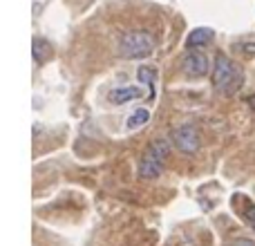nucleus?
Returning a JSON list of instances; mask_svg holds the SVG:
<instances>
[{
  "instance_id": "nucleus-12",
  "label": "nucleus",
  "mask_w": 255,
  "mask_h": 246,
  "mask_svg": "<svg viewBox=\"0 0 255 246\" xmlns=\"http://www.w3.org/2000/svg\"><path fill=\"white\" fill-rule=\"evenodd\" d=\"M244 220L249 222L251 229H255V206L251 202H247V208H244Z\"/></svg>"
},
{
  "instance_id": "nucleus-8",
  "label": "nucleus",
  "mask_w": 255,
  "mask_h": 246,
  "mask_svg": "<svg viewBox=\"0 0 255 246\" xmlns=\"http://www.w3.org/2000/svg\"><path fill=\"white\" fill-rule=\"evenodd\" d=\"M136 79H139V83H143L145 88L150 90L148 99L152 101L154 99V85H157V70L150 65H141L139 70H136Z\"/></svg>"
},
{
  "instance_id": "nucleus-3",
  "label": "nucleus",
  "mask_w": 255,
  "mask_h": 246,
  "mask_svg": "<svg viewBox=\"0 0 255 246\" xmlns=\"http://www.w3.org/2000/svg\"><path fill=\"white\" fill-rule=\"evenodd\" d=\"M170 139H172V143H175V148L184 154H195L199 150V145H202L199 130L193 125V123H184V125L175 127Z\"/></svg>"
},
{
  "instance_id": "nucleus-14",
  "label": "nucleus",
  "mask_w": 255,
  "mask_h": 246,
  "mask_svg": "<svg viewBox=\"0 0 255 246\" xmlns=\"http://www.w3.org/2000/svg\"><path fill=\"white\" fill-rule=\"evenodd\" d=\"M244 49V54H255V43H249V45H240Z\"/></svg>"
},
{
  "instance_id": "nucleus-1",
  "label": "nucleus",
  "mask_w": 255,
  "mask_h": 246,
  "mask_svg": "<svg viewBox=\"0 0 255 246\" xmlns=\"http://www.w3.org/2000/svg\"><path fill=\"white\" fill-rule=\"evenodd\" d=\"M244 83V72L235 61H231L224 54H217L213 65V85L222 94H235Z\"/></svg>"
},
{
  "instance_id": "nucleus-10",
  "label": "nucleus",
  "mask_w": 255,
  "mask_h": 246,
  "mask_svg": "<svg viewBox=\"0 0 255 246\" xmlns=\"http://www.w3.org/2000/svg\"><path fill=\"white\" fill-rule=\"evenodd\" d=\"M148 154H152L154 159H159V161H163V159L170 154V141L166 139H154L152 143L148 145V150H145Z\"/></svg>"
},
{
  "instance_id": "nucleus-9",
  "label": "nucleus",
  "mask_w": 255,
  "mask_h": 246,
  "mask_svg": "<svg viewBox=\"0 0 255 246\" xmlns=\"http://www.w3.org/2000/svg\"><path fill=\"white\" fill-rule=\"evenodd\" d=\"M31 56H34V61L38 63H45L49 56H52V45L47 43L45 38H34L31 40Z\"/></svg>"
},
{
  "instance_id": "nucleus-11",
  "label": "nucleus",
  "mask_w": 255,
  "mask_h": 246,
  "mask_svg": "<svg viewBox=\"0 0 255 246\" xmlns=\"http://www.w3.org/2000/svg\"><path fill=\"white\" fill-rule=\"evenodd\" d=\"M148 119H150V112L145 110V108H141V110L132 112L130 119H128V130H136V127L145 125V123H148Z\"/></svg>"
},
{
  "instance_id": "nucleus-5",
  "label": "nucleus",
  "mask_w": 255,
  "mask_h": 246,
  "mask_svg": "<svg viewBox=\"0 0 255 246\" xmlns=\"http://www.w3.org/2000/svg\"><path fill=\"white\" fill-rule=\"evenodd\" d=\"M161 172H163V161L154 159L152 154H148V152L141 157L139 166H136V175H139L141 179H157V177H161Z\"/></svg>"
},
{
  "instance_id": "nucleus-4",
  "label": "nucleus",
  "mask_w": 255,
  "mask_h": 246,
  "mask_svg": "<svg viewBox=\"0 0 255 246\" xmlns=\"http://www.w3.org/2000/svg\"><path fill=\"white\" fill-rule=\"evenodd\" d=\"M181 70L186 72L188 76H195V79H199V76H204L208 72V58L204 56L202 52H188L184 56V61H181Z\"/></svg>"
},
{
  "instance_id": "nucleus-7",
  "label": "nucleus",
  "mask_w": 255,
  "mask_h": 246,
  "mask_svg": "<svg viewBox=\"0 0 255 246\" xmlns=\"http://www.w3.org/2000/svg\"><path fill=\"white\" fill-rule=\"evenodd\" d=\"M213 29H208V27H197V29H193L188 34V38H186V45H188L190 49H197V47H204V45H208L213 40Z\"/></svg>"
},
{
  "instance_id": "nucleus-2",
  "label": "nucleus",
  "mask_w": 255,
  "mask_h": 246,
  "mask_svg": "<svg viewBox=\"0 0 255 246\" xmlns=\"http://www.w3.org/2000/svg\"><path fill=\"white\" fill-rule=\"evenodd\" d=\"M154 49V36L145 29H132L126 31L119 40V54L128 61L136 58H148Z\"/></svg>"
},
{
  "instance_id": "nucleus-13",
  "label": "nucleus",
  "mask_w": 255,
  "mask_h": 246,
  "mask_svg": "<svg viewBox=\"0 0 255 246\" xmlns=\"http://www.w3.org/2000/svg\"><path fill=\"white\" fill-rule=\"evenodd\" d=\"M231 246H255V244L251 242V240H247V238H240V240H235Z\"/></svg>"
},
{
  "instance_id": "nucleus-6",
  "label": "nucleus",
  "mask_w": 255,
  "mask_h": 246,
  "mask_svg": "<svg viewBox=\"0 0 255 246\" xmlns=\"http://www.w3.org/2000/svg\"><path fill=\"white\" fill-rule=\"evenodd\" d=\"M141 88H134V85H126V88H117L110 92V101L117 103V106H124L128 101H134V99H141Z\"/></svg>"
}]
</instances>
